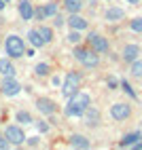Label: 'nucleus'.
<instances>
[{
    "label": "nucleus",
    "instance_id": "nucleus-1",
    "mask_svg": "<svg viewBox=\"0 0 142 150\" xmlns=\"http://www.w3.org/2000/svg\"><path fill=\"white\" fill-rule=\"evenodd\" d=\"M89 95L83 93V91H76L68 97V106H66V114L68 116H83V112L89 106Z\"/></svg>",
    "mask_w": 142,
    "mask_h": 150
},
{
    "label": "nucleus",
    "instance_id": "nucleus-2",
    "mask_svg": "<svg viewBox=\"0 0 142 150\" xmlns=\"http://www.w3.org/2000/svg\"><path fill=\"white\" fill-rule=\"evenodd\" d=\"M4 47H6V55L9 57H24L26 55V45H24V40L19 38L17 34H11L6 38V42H4Z\"/></svg>",
    "mask_w": 142,
    "mask_h": 150
},
{
    "label": "nucleus",
    "instance_id": "nucleus-3",
    "mask_svg": "<svg viewBox=\"0 0 142 150\" xmlns=\"http://www.w3.org/2000/svg\"><path fill=\"white\" fill-rule=\"evenodd\" d=\"M78 85H81V74L78 72H68L64 78V87H62V95L70 97L72 93L78 91Z\"/></svg>",
    "mask_w": 142,
    "mask_h": 150
},
{
    "label": "nucleus",
    "instance_id": "nucleus-4",
    "mask_svg": "<svg viewBox=\"0 0 142 150\" xmlns=\"http://www.w3.org/2000/svg\"><path fill=\"white\" fill-rule=\"evenodd\" d=\"M4 137L9 139V144H13V146H21V144L26 142L24 129L17 127V125H9V127L4 129Z\"/></svg>",
    "mask_w": 142,
    "mask_h": 150
},
{
    "label": "nucleus",
    "instance_id": "nucleus-5",
    "mask_svg": "<svg viewBox=\"0 0 142 150\" xmlns=\"http://www.w3.org/2000/svg\"><path fill=\"white\" fill-rule=\"evenodd\" d=\"M87 40H89V47L93 49L96 53H106V51H108V40H106L104 36H100V34H96V32H91Z\"/></svg>",
    "mask_w": 142,
    "mask_h": 150
},
{
    "label": "nucleus",
    "instance_id": "nucleus-6",
    "mask_svg": "<svg viewBox=\"0 0 142 150\" xmlns=\"http://www.w3.org/2000/svg\"><path fill=\"white\" fill-rule=\"evenodd\" d=\"M129 114H131L129 104L119 102V104H115L113 108H110V116H113L115 121H125V118H129Z\"/></svg>",
    "mask_w": 142,
    "mask_h": 150
},
{
    "label": "nucleus",
    "instance_id": "nucleus-7",
    "mask_svg": "<svg viewBox=\"0 0 142 150\" xmlns=\"http://www.w3.org/2000/svg\"><path fill=\"white\" fill-rule=\"evenodd\" d=\"M19 91H21V85L15 81V76H4V81H2V93L9 95V97H13Z\"/></svg>",
    "mask_w": 142,
    "mask_h": 150
},
{
    "label": "nucleus",
    "instance_id": "nucleus-8",
    "mask_svg": "<svg viewBox=\"0 0 142 150\" xmlns=\"http://www.w3.org/2000/svg\"><path fill=\"white\" fill-rule=\"evenodd\" d=\"M85 121V125H89V127H96L98 123H100V112H98V108H93V106H87V110L83 112V116H81Z\"/></svg>",
    "mask_w": 142,
    "mask_h": 150
},
{
    "label": "nucleus",
    "instance_id": "nucleus-9",
    "mask_svg": "<svg viewBox=\"0 0 142 150\" xmlns=\"http://www.w3.org/2000/svg\"><path fill=\"white\" fill-rule=\"evenodd\" d=\"M70 28H72V30H78V32H83V30H87V19H83V17H81L78 13H72V17H70L68 19V21H66Z\"/></svg>",
    "mask_w": 142,
    "mask_h": 150
},
{
    "label": "nucleus",
    "instance_id": "nucleus-10",
    "mask_svg": "<svg viewBox=\"0 0 142 150\" xmlns=\"http://www.w3.org/2000/svg\"><path fill=\"white\" fill-rule=\"evenodd\" d=\"M36 108H38L43 114H47V116L55 112V104L51 102V99H47V97H40V99H36Z\"/></svg>",
    "mask_w": 142,
    "mask_h": 150
},
{
    "label": "nucleus",
    "instance_id": "nucleus-11",
    "mask_svg": "<svg viewBox=\"0 0 142 150\" xmlns=\"http://www.w3.org/2000/svg\"><path fill=\"white\" fill-rule=\"evenodd\" d=\"M19 17L24 19V21H30V19L34 17V6L28 2V0H21L19 2Z\"/></svg>",
    "mask_w": 142,
    "mask_h": 150
},
{
    "label": "nucleus",
    "instance_id": "nucleus-12",
    "mask_svg": "<svg viewBox=\"0 0 142 150\" xmlns=\"http://www.w3.org/2000/svg\"><path fill=\"white\" fill-rule=\"evenodd\" d=\"M138 55H140V49H138V45H127L125 49H123V62H127V64H131L134 59H138Z\"/></svg>",
    "mask_w": 142,
    "mask_h": 150
},
{
    "label": "nucleus",
    "instance_id": "nucleus-13",
    "mask_svg": "<svg viewBox=\"0 0 142 150\" xmlns=\"http://www.w3.org/2000/svg\"><path fill=\"white\" fill-rule=\"evenodd\" d=\"M104 17H106V21H121V19L125 17V11L119 8V6H110L108 11L104 13Z\"/></svg>",
    "mask_w": 142,
    "mask_h": 150
},
{
    "label": "nucleus",
    "instance_id": "nucleus-14",
    "mask_svg": "<svg viewBox=\"0 0 142 150\" xmlns=\"http://www.w3.org/2000/svg\"><path fill=\"white\" fill-rule=\"evenodd\" d=\"M81 64H83L85 68H96V66L100 64V57H98V53L93 51V49H91V51H87L85 57L81 59Z\"/></svg>",
    "mask_w": 142,
    "mask_h": 150
},
{
    "label": "nucleus",
    "instance_id": "nucleus-15",
    "mask_svg": "<svg viewBox=\"0 0 142 150\" xmlns=\"http://www.w3.org/2000/svg\"><path fill=\"white\" fill-rule=\"evenodd\" d=\"M28 40H30V45H32L34 49H38V47L45 45V40H43V36H40L38 30H30V32H28Z\"/></svg>",
    "mask_w": 142,
    "mask_h": 150
},
{
    "label": "nucleus",
    "instance_id": "nucleus-16",
    "mask_svg": "<svg viewBox=\"0 0 142 150\" xmlns=\"http://www.w3.org/2000/svg\"><path fill=\"white\" fill-rule=\"evenodd\" d=\"M0 74L2 76H15V66L11 59H0Z\"/></svg>",
    "mask_w": 142,
    "mask_h": 150
},
{
    "label": "nucleus",
    "instance_id": "nucleus-17",
    "mask_svg": "<svg viewBox=\"0 0 142 150\" xmlns=\"http://www.w3.org/2000/svg\"><path fill=\"white\" fill-rule=\"evenodd\" d=\"M70 146H74V148H89V139L85 135L74 133L72 137H70Z\"/></svg>",
    "mask_w": 142,
    "mask_h": 150
},
{
    "label": "nucleus",
    "instance_id": "nucleus-18",
    "mask_svg": "<svg viewBox=\"0 0 142 150\" xmlns=\"http://www.w3.org/2000/svg\"><path fill=\"white\" fill-rule=\"evenodd\" d=\"M64 8L68 13H78L83 8V0H64Z\"/></svg>",
    "mask_w": 142,
    "mask_h": 150
},
{
    "label": "nucleus",
    "instance_id": "nucleus-19",
    "mask_svg": "<svg viewBox=\"0 0 142 150\" xmlns=\"http://www.w3.org/2000/svg\"><path fill=\"white\" fill-rule=\"evenodd\" d=\"M140 137H142V135H140L138 131H134V133H127V135H125V137L119 142V146H123V148H127V146H134Z\"/></svg>",
    "mask_w": 142,
    "mask_h": 150
},
{
    "label": "nucleus",
    "instance_id": "nucleus-20",
    "mask_svg": "<svg viewBox=\"0 0 142 150\" xmlns=\"http://www.w3.org/2000/svg\"><path fill=\"white\" fill-rule=\"evenodd\" d=\"M38 32H40V36H43L45 45L53 40V30H51V28H47V25H40V28H38Z\"/></svg>",
    "mask_w": 142,
    "mask_h": 150
},
{
    "label": "nucleus",
    "instance_id": "nucleus-21",
    "mask_svg": "<svg viewBox=\"0 0 142 150\" xmlns=\"http://www.w3.org/2000/svg\"><path fill=\"white\" fill-rule=\"evenodd\" d=\"M57 2H47L45 6H43V11H45V17H55L57 15Z\"/></svg>",
    "mask_w": 142,
    "mask_h": 150
},
{
    "label": "nucleus",
    "instance_id": "nucleus-22",
    "mask_svg": "<svg viewBox=\"0 0 142 150\" xmlns=\"http://www.w3.org/2000/svg\"><path fill=\"white\" fill-rule=\"evenodd\" d=\"M17 121L21 125H30V123H32V114L26 112V110H19V112H17Z\"/></svg>",
    "mask_w": 142,
    "mask_h": 150
},
{
    "label": "nucleus",
    "instance_id": "nucleus-23",
    "mask_svg": "<svg viewBox=\"0 0 142 150\" xmlns=\"http://www.w3.org/2000/svg\"><path fill=\"white\" fill-rule=\"evenodd\" d=\"M131 74L134 76H142V59H134V62H131V70H129Z\"/></svg>",
    "mask_w": 142,
    "mask_h": 150
},
{
    "label": "nucleus",
    "instance_id": "nucleus-24",
    "mask_svg": "<svg viewBox=\"0 0 142 150\" xmlns=\"http://www.w3.org/2000/svg\"><path fill=\"white\" fill-rule=\"evenodd\" d=\"M129 28L134 30V32H140V34H142V17L131 19V21H129Z\"/></svg>",
    "mask_w": 142,
    "mask_h": 150
},
{
    "label": "nucleus",
    "instance_id": "nucleus-25",
    "mask_svg": "<svg viewBox=\"0 0 142 150\" xmlns=\"http://www.w3.org/2000/svg\"><path fill=\"white\" fill-rule=\"evenodd\" d=\"M68 42H72V45L81 42V32H78V30H72V32L68 34Z\"/></svg>",
    "mask_w": 142,
    "mask_h": 150
},
{
    "label": "nucleus",
    "instance_id": "nucleus-26",
    "mask_svg": "<svg viewBox=\"0 0 142 150\" xmlns=\"http://www.w3.org/2000/svg\"><path fill=\"white\" fill-rule=\"evenodd\" d=\"M34 72H36L38 76H47V74H49V64H38V66L34 68Z\"/></svg>",
    "mask_w": 142,
    "mask_h": 150
},
{
    "label": "nucleus",
    "instance_id": "nucleus-27",
    "mask_svg": "<svg viewBox=\"0 0 142 150\" xmlns=\"http://www.w3.org/2000/svg\"><path fill=\"white\" fill-rule=\"evenodd\" d=\"M85 53H87V49H85V47H76L72 55H74V57L78 59V62H81V59H83V57H85Z\"/></svg>",
    "mask_w": 142,
    "mask_h": 150
},
{
    "label": "nucleus",
    "instance_id": "nucleus-28",
    "mask_svg": "<svg viewBox=\"0 0 142 150\" xmlns=\"http://www.w3.org/2000/svg\"><path fill=\"white\" fill-rule=\"evenodd\" d=\"M121 87H123V91H125V93H127L129 97H136V93H134V89L129 87V83H127V81H121Z\"/></svg>",
    "mask_w": 142,
    "mask_h": 150
},
{
    "label": "nucleus",
    "instance_id": "nucleus-29",
    "mask_svg": "<svg viewBox=\"0 0 142 150\" xmlns=\"http://www.w3.org/2000/svg\"><path fill=\"white\" fill-rule=\"evenodd\" d=\"M53 23H55V28H62L66 21H64V17H62V15H55V21H53Z\"/></svg>",
    "mask_w": 142,
    "mask_h": 150
},
{
    "label": "nucleus",
    "instance_id": "nucleus-30",
    "mask_svg": "<svg viewBox=\"0 0 142 150\" xmlns=\"http://www.w3.org/2000/svg\"><path fill=\"white\" fill-rule=\"evenodd\" d=\"M0 148H9V139L0 135Z\"/></svg>",
    "mask_w": 142,
    "mask_h": 150
},
{
    "label": "nucleus",
    "instance_id": "nucleus-31",
    "mask_svg": "<svg viewBox=\"0 0 142 150\" xmlns=\"http://www.w3.org/2000/svg\"><path fill=\"white\" fill-rule=\"evenodd\" d=\"M34 17L36 19H45V11H43V8H38V11L34 13Z\"/></svg>",
    "mask_w": 142,
    "mask_h": 150
},
{
    "label": "nucleus",
    "instance_id": "nucleus-32",
    "mask_svg": "<svg viewBox=\"0 0 142 150\" xmlns=\"http://www.w3.org/2000/svg\"><path fill=\"white\" fill-rule=\"evenodd\" d=\"M38 129H40V131H45V133H47V131H49V125H47V123H38Z\"/></svg>",
    "mask_w": 142,
    "mask_h": 150
},
{
    "label": "nucleus",
    "instance_id": "nucleus-33",
    "mask_svg": "<svg viewBox=\"0 0 142 150\" xmlns=\"http://www.w3.org/2000/svg\"><path fill=\"white\" fill-rule=\"evenodd\" d=\"M108 87L110 89H117V81H115V78H108Z\"/></svg>",
    "mask_w": 142,
    "mask_h": 150
},
{
    "label": "nucleus",
    "instance_id": "nucleus-34",
    "mask_svg": "<svg viewBox=\"0 0 142 150\" xmlns=\"http://www.w3.org/2000/svg\"><path fill=\"white\" fill-rule=\"evenodd\" d=\"M28 144H30V146H36V144H38V137H30Z\"/></svg>",
    "mask_w": 142,
    "mask_h": 150
},
{
    "label": "nucleus",
    "instance_id": "nucleus-35",
    "mask_svg": "<svg viewBox=\"0 0 142 150\" xmlns=\"http://www.w3.org/2000/svg\"><path fill=\"white\" fill-rule=\"evenodd\" d=\"M134 148H136V150H142V137H140V139H138V142L134 144Z\"/></svg>",
    "mask_w": 142,
    "mask_h": 150
},
{
    "label": "nucleus",
    "instance_id": "nucleus-36",
    "mask_svg": "<svg viewBox=\"0 0 142 150\" xmlns=\"http://www.w3.org/2000/svg\"><path fill=\"white\" fill-rule=\"evenodd\" d=\"M4 4H6V0H0V11L4 8Z\"/></svg>",
    "mask_w": 142,
    "mask_h": 150
},
{
    "label": "nucleus",
    "instance_id": "nucleus-37",
    "mask_svg": "<svg viewBox=\"0 0 142 150\" xmlns=\"http://www.w3.org/2000/svg\"><path fill=\"white\" fill-rule=\"evenodd\" d=\"M127 2H129V4H138V2H140V0H127Z\"/></svg>",
    "mask_w": 142,
    "mask_h": 150
},
{
    "label": "nucleus",
    "instance_id": "nucleus-38",
    "mask_svg": "<svg viewBox=\"0 0 142 150\" xmlns=\"http://www.w3.org/2000/svg\"><path fill=\"white\" fill-rule=\"evenodd\" d=\"M6 2H11V0H6Z\"/></svg>",
    "mask_w": 142,
    "mask_h": 150
},
{
    "label": "nucleus",
    "instance_id": "nucleus-39",
    "mask_svg": "<svg viewBox=\"0 0 142 150\" xmlns=\"http://www.w3.org/2000/svg\"><path fill=\"white\" fill-rule=\"evenodd\" d=\"M108 2H113V0H108Z\"/></svg>",
    "mask_w": 142,
    "mask_h": 150
}]
</instances>
